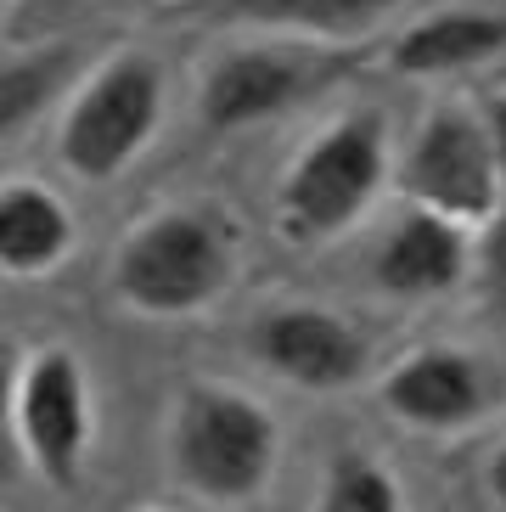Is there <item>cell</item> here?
Here are the masks:
<instances>
[{
	"instance_id": "cell-6",
	"label": "cell",
	"mask_w": 506,
	"mask_h": 512,
	"mask_svg": "<svg viewBox=\"0 0 506 512\" xmlns=\"http://www.w3.org/2000/svg\"><path fill=\"white\" fill-rule=\"evenodd\" d=\"M405 186L422 209H439L462 226H478L495 214V192H501V164H495L490 124L473 119L467 107H439L411 141V164H405Z\"/></svg>"
},
{
	"instance_id": "cell-10",
	"label": "cell",
	"mask_w": 506,
	"mask_h": 512,
	"mask_svg": "<svg viewBox=\"0 0 506 512\" xmlns=\"http://www.w3.org/2000/svg\"><path fill=\"white\" fill-rule=\"evenodd\" d=\"M467 265H473V242L462 237V220L417 203L383 237V248L372 259V276L394 299H433V293H450L462 282Z\"/></svg>"
},
{
	"instance_id": "cell-15",
	"label": "cell",
	"mask_w": 506,
	"mask_h": 512,
	"mask_svg": "<svg viewBox=\"0 0 506 512\" xmlns=\"http://www.w3.org/2000/svg\"><path fill=\"white\" fill-rule=\"evenodd\" d=\"M321 507L327 512H394L400 507V484L388 479L372 456H338L321 484Z\"/></svg>"
},
{
	"instance_id": "cell-7",
	"label": "cell",
	"mask_w": 506,
	"mask_h": 512,
	"mask_svg": "<svg viewBox=\"0 0 506 512\" xmlns=\"http://www.w3.org/2000/svg\"><path fill=\"white\" fill-rule=\"evenodd\" d=\"M253 355L282 372L298 389H349L366 366V344L360 332L349 327L332 310H310V304H293V310H270V316L253 321Z\"/></svg>"
},
{
	"instance_id": "cell-5",
	"label": "cell",
	"mask_w": 506,
	"mask_h": 512,
	"mask_svg": "<svg viewBox=\"0 0 506 512\" xmlns=\"http://www.w3.org/2000/svg\"><path fill=\"white\" fill-rule=\"evenodd\" d=\"M12 428L23 456L51 490H74L90 451V389L74 349H34L17 372Z\"/></svg>"
},
{
	"instance_id": "cell-14",
	"label": "cell",
	"mask_w": 506,
	"mask_h": 512,
	"mask_svg": "<svg viewBox=\"0 0 506 512\" xmlns=\"http://www.w3.org/2000/svg\"><path fill=\"white\" fill-rule=\"evenodd\" d=\"M68 62H74L68 51H34V57H12L0 68V130H6V136H17V130L57 96Z\"/></svg>"
},
{
	"instance_id": "cell-12",
	"label": "cell",
	"mask_w": 506,
	"mask_h": 512,
	"mask_svg": "<svg viewBox=\"0 0 506 512\" xmlns=\"http://www.w3.org/2000/svg\"><path fill=\"white\" fill-rule=\"evenodd\" d=\"M74 248V220L45 186L17 181L0 192V265L6 276H40Z\"/></svg>"
},
{
	"instance_id": "cell-18",
	"label": "cell",
	"mask_w": 506,
	"mask_h": 512,
	"mask_svg": "<svg viewBox=\"0 0 506 512\" xmlns=\"http://www.w3.org/2000/svg\"><path fill=\"white\" fill-rule=\"evenodd\" d=\"M490 490H495V501H506V445L495 451V462H490Z\"/></svg>"
},
{
	"instance_id": "cell-9",
	"label": "cell",
	"mask_w": 506,
	"mask_h": 512,
	"mask_svg": "<svg viewBox=\"0 0 506 512\" xmlns=\"http://www.w3.org/2000/svg\"><path fill=\"white\" fill-rule=\"evenodd\" d=\"M383 406L411 428L445 434V428H467L473 417H484L490 383H484V366L462 349H417L383 377Z\"/></svg>"
},
{
	"instance_id": "cell-13",
	"label": "cell",
	"mask_w": 506,
	"mask_h": 512,
	"mask_svg": "<svg viewBox=\"0 0 506 512\" xmlns=\"http://www.w3.org/2000/svg\"><path fill=\"white\" fill-rule=\"evenodd\" d=\"M237 12L259 17V23H287V29L310 34H349L372 29L383 12H394L400 0H231Z\"/></svg>"
},
{
	"instance_id": "cell-11",
	"label": "cell",
	"mask_w": 506,
	"mask_h": 512,
	"mask_svg": "<svg viewBox=\"0 0 506 512\" xmlns=\"http://www.w3.org/2000/svg\"><path fill=\"white\" fill-rule=\"evenodd\" d=\"M506 51V17L495 12H433L422 17L417 29H405L394 40V68L400 74H462V68H478Z\"/></svg>"
},
{
	"instance_id": "cell-3",
	"label": "cell",
	"mask_w": 506,
	"mask_h": 512,
	"mask_svg": "<svg viewBox=\"0 0 506 512\" xmlns=\"http://www.w3.org/2000/svg\"><path fill=\"white\" fill-rule=\"evenodd\" d=\"M164 119V74L141 51H124L62 113L57 152L79 181H113L141 158Z\"/></svg>"
},
{
	"instance_id": "cell-17",
	"label": "cell",
	"mask_w": 506,
	"mask_h": 512,
	"mask_svg": "<svg viewBox=\"0 0 506 512\" xmlns=\"http://www.w3.org/2000/svg\"><path fill=\"white\" fill-rule=\"evenodd\" d=\"M490 141H495V164H501V181H506V102H495L490 107Z\"/></svg>"
},
{
	"instance_id": "cell-1",
	"label": "cell",
	"mask_w": 506,
	"mask_h": 512,
	"mask_svg": "<svg viewBox=\"0 0 506 512\" xmlns=\"http://www.w3.org/2000/svg\"><path fill=\"white\" fill-rule=\"evenodd\" d=\"M175 473L203 501H253L276 467V422L237 389H186L169 434Z\"/></svg>"
},
{
	"instance_id": "cell-2",
	"label": "cell",
	"mask_w": 506,
	"mask_h": 512,
	"mask_svg": "<svg viewBox=\"0 0 506 512\" xmlns=\"http://www.w3.org/2000/svg\"><path fill=\"white\" fill-rule=\"evenodd\" d=\"M388 175V141L377 113L338 119L332 130L298 152V164L282 181V231L293 242H327L343 226H355L366 203L383 192Z\"/></svg>"
},
{
	"instance_id": "cell-16",
	"label": "cell",
	"mask_w": 506,
	"mask_h": 512,
	"mask_svg": "<svg viewBox=\"0 0 506 512\" xmlns=\"http://www.w3.org/2000/svg\"><path fill=\"white\" fill-rule=\"evenodd\" d=\"M473 271H478V287H484V299L495 304V310H506V214L490 226H484V237L473 242Z\"/></svg>"
},
{
	"instance_id": "cell-4",
	"label": "cell",
	"mask_w": 506,
	"mask_h": 512,
	"mask_svg": "<svg viewBox=\"0 0 506 512\" xmlns=\"http://www.w3.org/2000/svg\"><path fill=\"white\" fill-rule=\"evenodd\" d=\"M225 276H231V259L214 220L169 209L124 237L113 282H119V299L141 316H192L225 287Z\"/></svg>"
},
{
	"instance_id": "cell-8",
	"label": "cell",
	"mask_w": 506,
	"mask_h": 512,
	"mask_svg": "<svg viewBox=\"0 0 506 512\" xmlns=\"http://www.w3.org/2000/svg\"><path fill=\"white\" fill-rule=\"evenodd\" d=\"M315 85H321V68H310L293 51H270V46L225 51L203 79V124L209 130H248V124L287 113Z\"/></svg>"
}]
</instances>
